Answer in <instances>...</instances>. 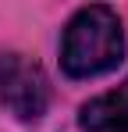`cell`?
<instances>
[{
    "label": "cell",
    "mask_w": 128,
    "mask_h": 132,
    "mask_svg": "<svg viewBox=\"0 0 128 132\" xmlns=\"http://www.w3.org/2000/svg\"><path fill=\"white\" fill-rule=\"evenodd\" d=\"M0 104L21 121H36L50 107V82L32 57L0 54Z\"/></svg>",
    "instance_id": "2"
},
{
    "label": "cell",
    "mask_w": 128,
    "mask_h": 132,
    "mask_svg": "<svg viewBox=\"0 0 128 132\" xmlns=\"http://www.w3.org/2000/svg\"><path fill=\"white\" fill-rule=\"evenodd\" d=\"M78 125L85 132H128V79L117 89L89 100L78 114Z\"/></svg>",
    "instance_id": "3"
},
{
    "label": "cell",
    "mask_w": 128,
    "mask_h": 132,
    "mask_svg": "<svg viewBox=\"0 0 128 132\" xmlns=\"http://www.w3.org/2000/svg\"><path fill=\"white\" fill-rule=\"evenodd\" d=\"M121 57H125V29H121V18L110 7L93 4V7H82L68 22L61 64L71 79L103 75V71L121 64Z\"/></svg>",
    "instance_id": "1"
}]
</instances>
